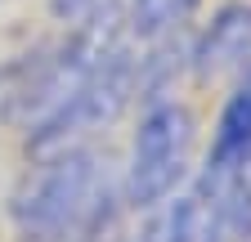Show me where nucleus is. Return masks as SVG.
<instances>
[{"mask_svg": "<svg viewBox=\"0 0 251 242\" xmlns=\"http://www.w3.org/2000/svg\"><path fill=\"white\" fill-rule=\"evenodd\" d=\"M99 162L85 148H58L45 153V162L27 175V184L14 197V220L27 238H68L85 224L99 220L103 197H99Z\"/></svg>", "mask_w": 251, "mask_h": 242, "instance_id": "f257e3e1", "label": "nucleus"}, {"mask_svg": "<svg viewBox=\"0 0 251 242\" xmlns=\"http://www.w3.org/2000/svg\"><path fill=\"white\" fill-rule=\"evenodd\" d=\"M193 139H198V121L184 103L157 99L144 108L130 144V162H126L130 206H157L175 193V184L188 170V157H193Z\"/></svg>", "mask_w": 251, "mask_h": 242, "instance_id": "f03ea898", "label": "nucleus"}, {"mask_svg": "<svg viewBox=\"0 0 251 242\" xmlns=\"http://www.w3.org/2000/svg\"><path fill=\"white\" fill-rule=\"evenodd\" d=\"M188 68L198 81H220V76H242L251 72V5H225L206 32L188 49Z\"/></svg>", "mask_w": 251, "mask_h": 242, "instance_id": "7ed1b4c3", "label": "nucleus"}, {"mask_svg": "<svg viewBox=\"0 0 251 242\" xmlns=\"http://www.w3.org/2000/svg\"><path fill=\"white\" fill-rule=\"evenodd\" d=\"M202 5V0H126V27H130L135 41H166L175 36L179 27L193 18V9Z\"/></svg>", "mask_w": 251, "mask_h": 242, "instance_id": "20e7f679", "label": "nucleus"}, {"mask_svg": "<svg viewBox=\"0 0 251 242\" xmlns=\"http://www.w3.org/2000/svg\"><path fill=\"white\" fill-rule=\"evenodd\" d=\"M162 242H225V238H220V229H215L211 206L198 197V189L171 206V216H166V238H162Z\"/></svg>", "mask_w": 251, "mask_h": 242, "instance_id": "39448f33", "label": "nucleus"}]
</instances>
